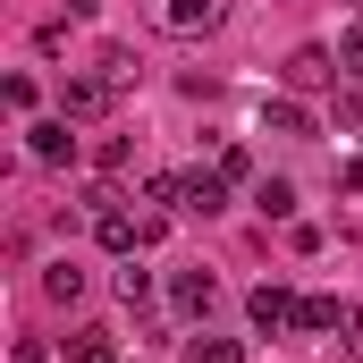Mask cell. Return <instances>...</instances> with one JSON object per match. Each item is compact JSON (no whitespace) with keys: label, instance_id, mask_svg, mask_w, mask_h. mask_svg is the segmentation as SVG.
Wrapping results in <instances>:
<instances>
[{"label":"cell","instance_id":"obj_10","mask_svg":"<svg viewBox=\"0 0 363 363\" xmlns=\"http://www.w3.org/2000/svg\"><path fill=\"white\" fill-rule=\"evenodd\" d=\"M43 296H51V304H77V296H85V271H77V262L60 254V262L43 271Z\"/></svg>","mask_w":363,"mask_h":363},{"label":"cell","instance_id":"obj_3","mask_svg":"<svg viewBox=\"0 0 363 363\" xmlns=\"http://www.w3.org/2000/svg\"><path fill=\"white\" fill-rule=\"evenodd\" d=\"M26 152H34L43 169H60V161H77V135H68V118H34V127H26Z\"/></svg>","mask_w":363,"mask_h":363},{"label":"cell","instance_id":"obj_17","mask_svg":"<svg viewBox=\"0 0 363 363\" xmlns=\"http://www.w3.org/2000/svg\"><path fill=\"white\" fill-rule=\"evenodd\" d=\"M118 296H127V304H144V296H152V271H135V254H127V271H118Z\"/></svg>","mask_w":363,"mask_h":363},{"label":"cell","instance_id":"obj_16","mask_svg":"<svg viewBox=\"0 0 363 363\" xmlns=\"http://www.w3.org/2000/svg\"><path fill=\"white\" fill-rule=\"evenodd\" d=\"M93 161H101V169H127V161H135V144H127V135H101V144H93Z\"/></svg>","mask_w":363,"mask_h":363},{"label":"cell","instance_id":"obj_15","mask_svg":"<svg viewBox=\"0 0 363 363\" xmlns=\"http://www.w3.org/2000/svg\"><path fill=\"white\" fill-rule=\"evenodd\" d=\"M68 363H118V355H110V338H101V330H85V338L68 347Z\"/></svg>","mask_w":363,"mask_h":363},{"label":"cell","instance_id":"obj_14","mask_svg":"<svg viewBox=\"0 0 363 363\" xmlns=\"http://www.w3.org/2000/svg\"><path fill=\"white\" fill-rule=\"evenodd\" d=\"M338 68H347V77H363V17L338 34Z\"/></svg>","mask_w":363,"mask_h":363},{"label":"cell","instance_id":"obj_8","mask_svg":"<svg viewBox=\"0 0 363 363\" xmlns=\"http://www.w3.org/2000/svg\"><path fill=\"white\" fill-rule=\"evenodd\" d=\"M262 127H271V135H313V110H304L296 93H279L271 110H262Z\"/></svg>","mask_w":363,"mask_h":363},{"label":"cell","instance_id":"obj_1","mask_svg":"<svg viewBox=\"0 0 363 363\" xmlns=\"http://www.w3.org/2000/svg\"><path fill=\"white\" fill-rule=\"evenodd\" d=\"M228 17V0H152V26L161 34H211Z\"/></svg>","mask_w":363,"mask_h":363},{"label":"cell","instance_id":"obj_19","mask_svg":"<svg viewBox=\"0 0 363 363\" xmlns=\"http://www.w3.org/2000/svg\"><path fill=\"white\" fill-rule=\"evenodd\" d=\"M347 355L363 363V313H347Z\"/></svg>","mask_w":363,"mask_h":363},{"label":"cell","instance_id":"obj_11","mask_svg":"<svg viewBox=\"0 0 363 363\" xmlns=\"http://www.w3.org/2000/svg\"><path fill=\"white\" fill-rule=\"evenodd\" d=\"M93 77H101L110 93H127V85H135V51H118V43H110V51L93 60Z\"/></svg>","mask_w":363,"mask_h":363},{"label":"cell","instance_id":"obj_2","mask_svg":"<svg viewBox=\"0 0 363 363\" xmlns=\"http://www.w3.org/2000/svg\"><path fill=\"white\" fill-rule=\"evenodd\" d=\"M279 77H287V93H321L330 77H347V68H338V51L304 43V51H287V68H279Z\"/></svg>","mask_w":363,"mask_h":363},{"label":"cell","instance_id":"obj_20","mask_svg":"<svg viewBox=\"0 0 363 363\" xmlns=\"http://www.w3.org/2000/svg\"><path fill=\"white\" fill-rule=\"evenodd\" d=\"M338 178H347V194H363V152L347 161V169H338Z\"/></svg>","mask_w":363,"mask_h":363},{"label":"cell","instance_id":"obj_5","mask_svg":"<svg viewBox=\"0 0 363 363\" xmlns=\"http://www.w3.org/2000/svg\"><path fill=\"white\" fill-rule=\"evenodd\" d=\"M101 110H110V85L101 77H68L60 85V118H101Z\"/></svg>","mask_w":363,"mask_h":363},{"label":"cell","instance_id":"obj_6","mask_svg":"<svg viewBox=\"0 0 363 363\" xmlns=\"http://www.w3.org/2000/svg\"><path fill=\"white\" fill-rule=\"evenodd\" d=\"M169 304H178V313H211V304H220V279L211 271H178L169 279Z\"/></svg>","mask_w":363,"mask_h":363},{"label":"cell","instance_id":"obj_7","mask_svg":"<svg viewBox=\"0 0 363 363\" xmlns=\"http://www.w3.org/2000/svg\"><path fill=\"white\" fill-rule=\"evenodd\" d=\"M296 330H304V338H330V330H347V304H330V296H304V304H296Z\"/></svg>","mask_w":363,"mask_h":363},{"label":"cell","instance_id":"obj_21","mask_svg":"<svg viewBox=\"0 0 363 363\" xmlns=\"http://www.w3.org/2000/svg\"><path fill=\"white\" fill-rule=\"evenodd\" d=\"M93 9H101V0H68V17H93Z\"/></svg>","mask_w":363,"mask_h":363},{"label":"cell","instance_id":"obj_9","mask_svg":"<svg viewBox=\"0 0 363 363\" xmlns=\"http://www.w3.org/2000/svg\"><path fill=\"white\" fill-rule=\"evenodd\" d=\"M178 211H203V220L228 211V178H220V169H211V178H186V203H178Z\"/></svg>","mask_w":363,"mask_h":363},{"label":"cell","instance_id":"obj_18","mask_svg":"<svg viewBox=\"0 0 363 363\" xmlns=\"http://www.w3.org/2000/svg\"><path fill=\"white\" fill-rule=\"evenodd\" d=\"M220 178L237 186V178H254V161H245V144H220Z\"/></svg>","mask_w":363,"mask_h":363},{"label":"cell","instance_id":"obj_12","mask_svg":"<svg viewBox=\"0 0 363 363\" xmlns=\"http://www.w3.org/2000/svg\"><path fill=\"white\" fill-rule=\"evenodd\" d=\"M254 211H262V220H287V211H296V186H287V178H262V186H254Z\"/></svg>","mask_w":363,"mask_h":363},{"label":"cell","instance_id":"obj_4","mask_svg":"<svg viewBox=\"0 0 363 363\" xmlns=\"http://www.w3.org/2000/svg\"><path fill=\"white\" fill-rule=\"evenodd\" d=\"M245 313H254V330H287V321H296V296H287L279 279H262V287L245 296Z\"/></svg>","mask_w":363,"mask_h":363},{"label":"cell","instance_id":"obj_13","mask_svg":"<svg viewBox=\"0 0 363 363\" xmlns=\"http://www.w3.org/2000/svg\"><path fill=\"white\" fill-rule=\"evenodd\" d=\"M194 363H245L237 338H194Z\"/></svg>","mask_w":363,"mask_h":363}]
</instances>
